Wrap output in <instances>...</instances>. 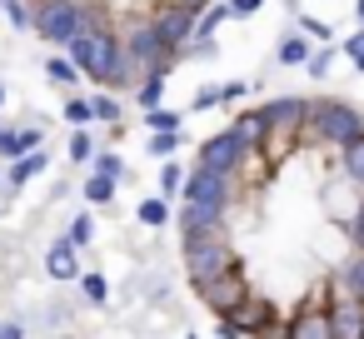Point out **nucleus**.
Returning <instances> with one entry per match:
<instances>
[{
    "mask_svg": "<svg viewBox=\"0 0 364 339\" xmlns=\"http://www.w3.org/2000/svg\"><path fill=\"white\" fill-rule=\"evenodd\" d=\"M284 334H289V324H279V319H274V324H264L255 339H284Z\"/></svg>",
    "mask_w": 364,
    "mask_h": 339,
    "instance_id": "37998d69",
    "label": "nucleus"
},
{
    "mask_svg": "<svg viewBox=\"0 0 364 339\" xmlns=\"http://www.w3.org/2000/svg\"><path fill=\"white\" fill-rule=\"evenodd\" d=\"M339 165H344V175H349L354 185H364V135L349 140V145L339 150Z\"/></svg>",
    "mask_w": 364,
    "mask_h": 339,
    "instance_id": "6ab92c4d",
    "label": "nucleus"
},
{
    "mask_svg": "<svg viewBox=\"0 0 364 339\" xmlns=\"http://www.w3.org/2000/svg\"><path fill=\"white\" fill-rule=\"evenodd\" d=\"M65 120L85 130V125L95 120V105H90V100H80V95H70V100H65Z\"/></svg>",
    "mask_w": 364,
    "mask_h": 339,
    "instance_id": "a878e982",
    "label": "nucleus"
},
{
    "mask_svg": "<svg viewBox=\"0 0 364 339\" xmlns=\"http://www.w3.org/2000/svg\"><path fill=\"white\" fill-rule=\"evenodd\" d=\"M329 60H334V50H314V55H309V60H304V70H309V75H314V80H319V75H324V70H329Z\"/></svg>",
    "mask_w": 364,
    "mask_h": 339,
    "instance_id": "e433bc0d",
    "label": "nucleus"
},
{
    "mask_svg": "<svg viewBox=\"0 0 364 339\" xmlns=\"http://www.w3.org/2000/svg\"><path fill=\"white\" fill-rule=\"evenodd\" d=\"M324 205H329V215H334V220H344V225H349V220L359 215V205H364V185H354L349 175H339V180L324 190Z\"/></svg>",
    "mask_w": 364,
    "mask_h": 339,
    "instance_id": "9b49d317",
    "label": "nucleus"
},
{
    "mask_svg": "<svg viewBox=\"0 0 364 339\" xmlns=\"http://www.w3.org/2000/svg\"><path fill=\"white\" fill-rule=\"evenodd\" d=\"M0 339H26V334H21V324H11V319H0Z\"/></svg>",
    "mask_w": 364,
    "mask_h": 339,
    "instance_id": "c03bdc74",
    "label": "nucleus"
},
{
    "mask_svg": "<svg viewBox=\"0 0 364 339\" xmlns=\"http://www.w3.org/2000/svg\"><path fill=\"white\" fill-rule=\"evenodd\" d=\"M284 339H334L329 309H314V304H304V309L289 319V334H284Z\"/></svg>",
    "mask_w": 364,
    "mask_h": 339,
    "instance_id": "ddd939ff",
    "label": "nucleus"
},
{
    "mask_svg": "<svg viewBox=\"0 0 364 339\" xmlns=\"http://www.w3.org/2000/svg\"><path fill=\"white\" fill-rule=\"evenodd\" d=\"M190 339H200V334H190Z\"/></svg>",
    "mask_w": 364,
    "mask_h": 339,
    "instance_id": "09e8293b",
    "label": "nucleus"
},
{
    "mask_svg": "<svg viewBox=\"0 0 364 339\" xmlns=\"http://www.w3.org/2000/svg\"><path fill=\"white\" fill-rule=\"evenodd\" d=\"M135 100H140L145 110H155V105L165 100V75H150V80H140V90H135Z\"/></svg>",
    "mask_w": 364,
    "mask_h": 339,
    "instance_id": "b1692460",
    "label": "nucleus"
},
{
    "mask_svg": "<svg viewBox=\"0 0 364 339\" xmlns=\"http://www.w3.org/2000/svg\"><path fill=\"white\" fill-rule=\"evenodd\" d=\"M245 90H250V85H240V80H225V85H220V105H230V100H240Z\"/></svg>",
    "mask_w": 364,
    "mask_h": 339,
    "instance_id": "a19ab883",
    "label": "nucleus"
},
{
    "mask_svg": "<svg viewBox=\"0 0 364 339\" xmlns=\"http://www.w3.org/2000/svg\"><path fill=\"white\" fill-rule=\"evenodd\" d=\"M85 200H90V205H110V200H115V180L90 175V180H85Z\"/></svg>",
    "mask_w": 364,
    "mask_h": 339,
    "instance_id": "393cba45",
    "label": "nucleus"
},
{
    "mask_svg": "<svg viewBox=\"0 0 364 339\" xmlns=\"http://www.w3.org/2000/svg\"><path fill=\"white\" fill-rule=\"evenodd\" d=\"M245 160H250V145H245L235 130H220V135H210V140L200 145L195 170H210V175H240Z\"/></svg>",
    "mask_w": 364,
    "mask_h": 339,
    "instance_id": "0eeeda50",
    "label": "nucleus"
},
{
    "mask_svg": "<svg viewBox=\"0 0 364 339\" xmlns=\"http://www.w3.org/2000/svg\"><path fill=\"white\" fill-rule=\"evenodd\" d=\"M344 55L354 60V70H364V26H359V31H354V36L344 41Z\"/></svg>",
    "mask_w": 364,
    "mask_h": 339,
    "instance_id": "f704fd0d",
    "label": "nucleus"
},
{
    "mask_svg": "<svg viewBox=\"0 0 364 339\" xmlns=\"http://www.w3.org/2000/svg\"><path fill=\"white\" fill-rule=\"evenodd\" d=\"M329 324H334V339H364V299H354V294L334 289Z\"/></svg>",
    "mask_w": 364,
    "mask_h": 339,
    "instance_id": "9d476101",
    "label": "nucleus"
},
{
    "mask_svg": "<svg viewBox=\"0 0 364 339\" xmlns=\"http://www.w3.org/2000/svg\"><path fill=\"white\" fill-rule=\"evenodd\" d=\"M46 274H50V279H80V259H75V244H70V240L50 244V254H46Z\"/></svg>",
    "mask_w": 364,
    "mask_h": 339,
    "instance_id": "dca6fc26",
    "label": "nucleus"
},
{
    "mask_svg": "<svg viewBox=\"0 0 364 339\" xmlns=\"http://www.w3.org/2000/svg\"><path fill=\"white\" fill-rule=\"evenodd\" d=\"M230 130H235V135H240V140H245L250 150H259V145H264V115H259V110H250V115H240V120H235Z\"/></svg>",
    "mask_w": 364,
    "mask_h": 339,
    "instance_id": "a211bd4d",
    "label": "nucleus"
},
{
    "mask_svg": "<svg viewBox=\"0 0 364 339\" xmlns=\"http://www.w3.org/2000/svg\"><path fill=\"white\" fill-rule=\"evenodd\" d=\"M90 235H95V225H90V215H75V220H70V235H65V240H70V244L80 249V244H90Z\"/></svg>",
    "mask_w": 364,
    "mask_h": 339,
    "instance_id": "473e14b6",
    "label": "nucleus"
},
{
    "mask_svg": "<svg viewBox=\"0 0 364 339\" xmlns=\"http://www.w3.org/2000/svg\"><path fill=\"white\" fill-rule=\"evenodd\" d=\"M225 11H230V21H250V16L259 11V0H230Z\"/></svg>",
    "mask_w": 364,
    "mask_h": 339,
    "instance_id": "58836bf2",
    "label": "nucleus"
},
{
    "mask_svg": "<svg viewBox=\"0 0 364 339\" xmlns=\"http://www.w3.org/2000/svg\"><path fill=\"white\" fill-rule=\"evenodd\" d=\"M235 264V249H230V235L225 230H210V235H185V269L195 284L225 274Z\"/></svg>",
    "mask_w": 364,
    "mask_h": 339,
    "instance_id": "20e7f679",
    "label": "nucleus"
},
{
    "mask_svg": "<svg viewBox=\"0 0 364 339\" xmlns=\"http://www.w3.org/2000/svg\"><path fill=\"white\" fill-rule=\"evenodd\" d=\"M274 319H279V314H274V304H269V299H259L255 289H250V299L230 314V324H235L240 334H259V329H264V324H274Z\"/></svg>",
    "mask_w": 364,
    "mask_h": 339,
    "instance_id": "f8f14e48",
    "label": "nucleus"
},
{
    "mask_svg": "<svg viewBox=\"0 0 364 339\" xmlns=\"http://www.w3.org/2000/svg\"><path fill=\"white\" fill-rule=\"evenodd\" d=\"M145 125L150 130H180V115L165 110V105H155V110H145Z\"/></svg>",
    "mask_w": 364,
    "mask_h": 339,
    "instance_id": "c756f323",
    "label": "nucleus"
},
{
    "mask_svg": "<svg viewBox=\"0 0 364 339\" xmlns=\"http://www.w3.org/2000/svg\"><path fill=\"white\" fill-rule=\"evenodd\" d=\"M70 160H75V165H90V160H95V140H90V130H75V135H70Z\"/></svg>",
    "mask_w": 364,
    "mask_h": 339,
    "instance_id": "bb28decb",
    "label": "nucleus"
},
{
    "mask_svg": "<svg viewBox=\"0 0 364 339\" xmlns=\"http://www.w3.org/2000/svg\"><path fill=\"white\" fill-rule=\"evenodd\" d=\"M349 240H354V249H364V205H359V215L349 220Z\"/></svg>",
    "mask_w": 364,
    "mask_h": 339,
    "instance_id": "79ce46f5",
    "label": "nucleus"
},
{
    "mask_svg": "<svg viewBox=\"0 0 364 339\" xmlns=\"http://www.w3.org/2000/svg\"><path fill=\"white\" fill-rule=\"evenodd\" d=\"M0 6H6V16H11L21 31H31V6H26V0H0Z\"/></svg>",
    "mask_w": 364,
    "mask_h": 339,
    "instance_id": "c9c22d12",
    "label": "nucleus"
},
{
    "mask_svg": "<svg viewBox=\"0 0 364 339\" xmlns=\"http://www.w3.org/2000/svg\"><path fill=\"white\" fill-rule=\"evenodd\" d=\"M195 289H200L205 309H215L220 319H230V314L250 299V279H245V269H240V264H230L225 274H215V279H205V284H195Z\"/></svg>",
    "mask_w": 364,
    "mask_h": 339,
    "instance_id": "423d86ee",
    "label": "nucleus"
},
{
    "mask_svg": "<svg viewBox=\"0 0 364 339\" xmlns=\"http://www.w3.org/2000/svg\"><path fill=\"white\" fill-rule=\"evenodd\" d=\"M0 105H6V85H0Z\"/></svg>",
    "mask_w": 364,
    "mask_h": 339,
    "instance_id": "de8ad7c7",
    "label": "nucleus"
},
{
    "mask_svg": "<svg viewBox=\"0 0 364 339\" xmlns=\"http://www.w3.org/2000/svg\"><path fill=\"white\" fill-rule=\"evenodd\" d=\"M170 6H185V11H195V16H200V11L210 6V0H170Z\"/></svg>",
    "mask_w": 364,
    "mask_h": 339,
    "instance_id": "a18cd8bd",
    "label": "nucleus"
},
{
    "mask_svg": "<svg viewBox=\"0 0 364 339\" xmlns=\"http://www.w3.org/2000/svg\"><path fill=\"white\" fill-rule=\"evenodd\" d=\"M70 60L80 75H90L95 85H110V70L120 60V36L115 31H80L70 41Z\"/></svg>",
    "mask_w": 364,
    "mask_h": 339,
    "instance_id": "f03ea898",
    "label": "nucleus"
},
{
    "mask_svg": "<svg viewBox=\"0 0 364 339\" xmlns=\"http://www.w3.org/2000/svg\"><path fill=\"white\" fill-rule=\"evenodd\" d=\"M359 135H364V115L349 100H334V95L309 100V120L299 130V145H334V150H344Z\"/></svg>",
    "mask_w": 364,
    "mask_h": 339,
    "instance_id": "f257e3e1",
    "label": "nucleus"
},
{
    "mask_svg": "<svg viewBox=\"0 0 364 339\" xmlns=\"http://www.w3.org/2000/svg\"><path fill=\"white\" fill-rule=\"evenodd\" d=\"M41 135H46V125H26V130H6V125H0V155L21 160V155H31L41 145Z\"/></svg>",
    "mask_w": 364,
    "mask_h": 339,
    "instance_id": "4468645a",
    "label": "nucleus"
},
{
    "mask_svg": "<svg viewBox=\"0 0 364 339\" xmlns=\"http://www.w3.org/2000/svg\"><path fill=\"white\" fill-rule=\"evenodd\" d=\"M180 230H185V235H210V230H225V210H210V205H185V210H180Z\"/></svg>",
    "mask_w": 364,
    "mask_h": 339,
    "instance_id": "2eb2a0df",
    "label": "nucleus"
},
{
    "mask_svg": "<svg viewBox=\"0 0 364 339\" xmlns=\"http://www.w3.org/2000/svg\"><path fill=\"white\" fill-rule=\"evenodd\" d=\"M46 70H50V80H60V85H80V70H75V60H50Z\"/></svg>",
    "mask_w": 364,
    "mask_h": 339,
    "instance_id": "7c9ffc66",
    "label": "nucleus"
},
{
    "mask_svg": "<svg viewBox=\"0 0 364 339\" xmlns=\"http://www.w3.org/2000/svg\"><path fill=\"white\" fill-rule=\"evenodd\" d=\"M180 150V130H150V155L155 160H170Z\"/></svg>",
    "mask_w": 364,
    "mask_h": 339,
    "instance_id": "5701e85b",
    "label": "nucleus"
},
{
    "mask_svg": "<svg viewBox=\"0 0 364 339\" xmlns=\"http://www.w3.org/2000/svg\"><path fill=\"white\" fill-rule=\"evenodd\" d=\"M90 105H95V120H105V125H120V100H115V95H95Z\"/></svg>",
    "mask_w": 364,
    "mask_h": 339,
    "instance_id": "c85d7f7f",
    "label": "nucleus"
},
{
    "mask_svg": "<svg viewBox=\"0 0 364 339\" xmlns=\"http://www.w3.org/2000/svg\"><path fill=\"white\" fill-rule=\"evenodd\" d=\"M135 220H140V225H150V230H160V225L170 220V205H165V195H150V200H140Z\"/></svg>",
    "mask_w": 364,
    "mask_h": 339,
    "instance_id": "4be33fe9",
    "label": "nucleus"
},
{
    "mask_svg": "<svg viewBox=\"0 0 364 339\" xmlns=\"http://www.w3.org/2000/svg\"><path fill=\"white\" fill-rule=\"evenodd\" d=\"M160 190H165V195L185 190V170H180V165H160Z\"/></svg>",
    "mask_w": 364,
    "mask_h": 339,
    "instance_id": "72a5a7b5",
    "label": "nucleus"
},
{
    "mask_svg": "<svg viewBox=\"0 0 364 339\" xmlns=\"http://www.w3.org/2000/svg\"><path fill=\"white\" fill-rule=\"evenodd\" d=\"M309 55H314L309 36H289V41H279V65H304Z\"/></svg>",
    "mask_w": 364,
    "mask_h": 339,
    "instance_id": "aec40b11",
    "label": "nucleus"
},
{
    "mask_svg": "<svg viewBox=\"0 0 364 339\" xmlns=\"http://www.w3.org/2000/svg\"><path fill=\"white\" fill-rule=\"evenodd\" d=\"M120 45L140 60L145 80H150V75H170V70H175V60H180V55L160 41V31L150 26V16H145V21H135V26H130V36H120Z\"/></svg>",
    "mask_w": 364,
    "mask_h": 339,
    "instance_id": "39448f33",
    "label": "nucleus"
},
{
    "mask_svg": "<svg viewBox=\"0 0 364 339\" xmlns=\"http://www.w3.org/2000/svg\"><path fill=\"white\" fill-rule=\"evenodd\" d=\"M195 21H200L195 11H185V6H170V0H165V6H160L155 16H150V26L160 31V41H165L175 55H180V50L195 41Z\"/></svg>",
    "mask_w": 364,
    "mask_h": 339,
    "instance_id": "1a4fd4ad",
    "label": "nucleus"
},
{
    "mask_svg": "<svg viewBox=\"0 0 364 339\" xmlns=\"http://www.w3.org/2000/svg\"><path fill=\"white\" fill-rule=\"evenodd\" d=\"M190 205H210V210H230L235 195H240V175H210V170H195L185 175V190H180Z\"/></svg>",
    "mask_w": 364,
    "mask_h": 339,
    "instance_id": "6e6552de",
    "label": "nucleus"
},
{
    "mask_svg": "<svg viewBox=\"0 0 364 339\" xmlns=\"http://www.w3.org/2000/svg\"><path fill=\"white\" fill-rule=\"evenodd\" d=\"M31 31L41 41H50V45H70L85 31V6H80V0H36Z\"/></svg>",
    "mask_w": 364,
    "mask_h": 339,
    "instance_id": "7ed1b4c3",
    "label": "nucleus"
},
{
    "mask_svg": "<svg viewBox=\"0 0 364 339\" xmlns=\"http://www.w3.org/2000/svg\"><path fill=\"white\" fill-rule=\"evenodd\" d=\"M46 170V150H31V155H21L16 165H11V185H26V180H36Z\"/></svg>",
    "mask_w": 364,
    "mask_h": 339,
    "instance_id": "412c9836",
    "label": "nucleus"
},
{
    "mask_svg": "<svg viewBox=\"0 0 364 339\" xmlns=\"http://www.w3.org/2000/svg\"><path fill=\"white\" fill-rule=\"evenodd\" d=\"M220 105V85H210V90H195V100H190V110H215Z\"/></svg>",
    "mask_w": 364,
    "mask_h": 339,
    "instance_id": "4c0bfd02",
    "label": "nucleus"
},
{
    "mask_svg": "<svg viewBox=\"0 0 364 339\" xmlns=\"http://www.w3.org/2000/svg\"><path fill=\"white\" fill-rule=\"evenodd\" d=\"M304 36H314V41H334V31H329L324 21H314V16H304Z\"/></svg>",
    "mask_w": 364,
    "mask_h": 339,
    "instance_id": "ea45409f",
    "label": "nucleus"
},
{
    "mask_svg": "<svg viewBox=\"0 0 364 339\" xmlns=\"http://www.w3.org/2000/svg\"><path fill=\"white\" fill-rule=\"evenodd\" d=\"M80 289H85V299H90V304H105V299H110L105 274H80Z\"/></svg>",
    "mask_w": 364,
    "mask_h": 339,
    "instance_id": "cd10ccee",
    "label": "nucleus"
},
{
    "mask_svg": "<svg viewBox=\"0 0 364 339\" xmlns=\"http://www.w3.org/2000/svg\"><path fill=\"white\" fill-rule=\"evenodd\" d=\"M90 165H95V175H105V180H125V165H120V155H95Z\"/></svg>",
    "mask_w": 364,
    "mask_h": 339,
    "instance_id": "2f4dec72",
    "label": "nucleus"
},
{
    "mask_svg": "<svg viewBox=\"0 0 364 339\" xmlns=\"http://www.w3.org/2000/svg\"><path fill=\"white\" fill-rule=\"evenodd\" d=\"M334 289H344V294L364 299V249H354V254L339 264V279H334Z\"/></svg>",
    "mask_w": 364,
    "mask_h": 339,
    "instance_id": "f3484780",
    "label": "nucleus"
},
{
    "mask_svg": "<svg viewBox=\"0 0 364 339\" xmlns=\"http://www.w3.org/2000/svg\"><path fill=\"white\" fill-rule=\"evenodd\" d=\"M354 16H359V21H364V0H359V6H354Z\"/></svg>",
    "mask_w": 364,
    "mask_h": 339,
    "instance_id": "49530a36",
    "label": "nucleus"
}]
</instances>
